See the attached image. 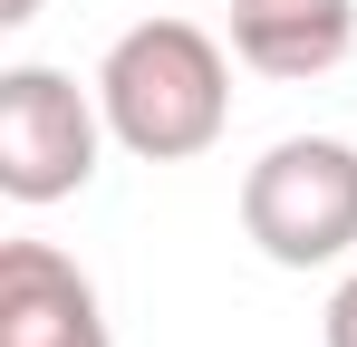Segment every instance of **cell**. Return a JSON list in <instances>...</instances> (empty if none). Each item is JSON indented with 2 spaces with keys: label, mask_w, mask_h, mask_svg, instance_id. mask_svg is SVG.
<instances>
[{
  "label": "cell",
  "mask_w": 357,
  "mask_h": 347,
  "mask_svg": "<svg viewBox=\"0 0 357 347\" xmlns=\"http://www.w3.org/2000/svg\"><path fill=\"white\" fill-rule=\"evenodd\" d=\"M39 10H49V0H0V29H29Z\"/></svg>",
  "instance_id": "52a82bcc"
},
{
  "label": "cell",
  "mask_w": 357,
  "mask_h": 347,
  "mask_svg": "<svg viewBox=\"0 0 357 347\" xmlns=\"http://www.w3.org/2000/svg\"><path fill=\"white\" fill-rule=\"evenodd\" d=\"M328 347H357V270L338 280V299H328Z\"/></svg>",
  "instance_id": "8992f818"
},
{
  "label": "cell",
  "mask_w": 357,
  "mask_h": 347,
  "mask_svg": "<svg viewBox=\"0 0 357 347\" xmlns=\"http://www.w3.org/2000/svg\"><path fill=\"white\" fill-rule=\"evenodd\" d=\"M357 49V0H232V58L261 77H328Z\"/></svg>",
  "instance_id": "5b68a950"
},
{
  "label": "cell",
  "mask_w": 357,
  "mask_h": 347,
  "mask_svg": "<svg viewBox=\"0 0 357 347\" xmlns=\"http://www.w3.org/2000/svg\"><path fill=\"white\" fill-rule=\"evenodd\" d=\"M97 107H107V135L126 155L193 164L232 125V68L193 20H135L97 68Z\"/></svg>",
  "instance_id": "6da1fadb"
},
{
  "label": "cell",
  "mask_w": 357,
  "mask_h": 347,
  "mask_svg": "<svg viewBox=\"0 0 357 347\" xmlns=\"http://www.w3.org/2000/svg\"><path fill=\"white\" fill-rule=\"evenodd\" d=\"M97 145H107V107L77 77L39 58L0 68V193L10 203H68L97 174Z\"/></svg>",
  "instance_id": "3957f363"
},
{
  "label": "cell",
  "mask_w": 357,
  "mask_h": 347,
  "mask_svg": "<svg viewBox=\"0 0 357 347\" xmlns=\"http://www.w3.org/2000/svg\"><path fill=\"white\" fill-rule=\"evenodd\" d=\"M0 347H107L97 280L49 241H10L0 251Z\"/></svg>",
  "instance_id": "277c9868"
},
{
  "label": "cell",
  "mask_w": 357,
  "mask_h": 347,
  "mask_svg": "<svg viewBox=\"0 0 357 347\" xmlns=\"http://www.w3.org/2000/svg\"><path fill=\"white\" fill-rule=\"evenodd\" d=\"M241 231L280 270H328L357 251V145L338 135H280L241 174Z\"/></svg>",
  "instance_id": "7a4b0ae2"
}]
</instances>
